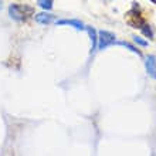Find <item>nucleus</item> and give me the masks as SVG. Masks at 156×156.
Listing matches in <instances>:
<instances>
[{
  "label": "nucleus",
  "mask_w": 156,
  "mask_h": 156,
  "mask_svg": "<svg viewBox=\"0 0 156 156\" xmlns=\"http://www.w3.org/2000/svg\"><path fill=\"white\" fill-rule=\"evenodd\" d=\"M57 26H71V27H74V29L77 30H85V24L82 23L81 20H67V19H64V20H58L57 23H55Z\"/></svg>",
  "instance_id": "nucleus-7"
},
{
  "label": "nucleus",
  "mask_w": 156,
  "mask_h": 156,
  "mask_svg": "<svg viewBox=\"0 0 156 156\" xmlns=\"http://www.w3.org/2000/svg\"><path fill=\"white\" fill-rule=\"evenodd\" d=\"M133 41H135L136 44H139V45H142V47H148V41L146 40H144L142 37H139V36H133Z\"/></svg>",
  "instance_id": "nucleus-11"
},
{
  "label": "nucleus",
  "mask_w": 156,
  "mask_h": 156,
  "mask_svg": "<svg viewBox=\"0 0 156 156\" xmlns=\"http://www.w3.org/2000/svg\"><path fill=\"white\" fill-rule=\"evenodd\" d=\"M115 44H119V45H123V47H126V48H129L132 51V53L138 54L139 57H142V53H140L139 48H136L135 45H132L131 43H128V41H115Z\"/></svg>",
  "instance_id": "nucleus-8"
},
{
  "label": "nucleus",
  "mask_w": 156,
  "mask_h": 156,
  "mask_svg": "<svg viewBox=\"0 0 156 156\" xmlns=\"http://www.w3.org/2000/svg\"><path fill=\"white\" fill-rule=\"evenodd\" d=\"M149 2H152L153 4H156V0H149Z\"/></svg>",
  "instance_id": "nucleus-13"
},
{
  "label": "nucleus",
  "mask_w": 156,
  "mask_h": 156,
  "mask_svg": "<svg viewBox=\"0 0 156 156\" xmlns=\"http://www.w3.org/2000/svg\"><path fill=\"white\" fill-rule=\"evenodd\" d=\"M145 68H146V73L151 78L156 80V55H148L146 60H145Z\"/></svg>",
  "instance_id": "nucleus-4"
},
{
  "label": "nucleus",
  "mask_w": 156,
  "mask_h": 156,
  "mask_svg": "<svg viewBox=\"0 0 156 156\" xmlns=\"http://www.w3.org/2000/svg\"><path fill=\"white\" fill-rule=\"evenodd\" d=\"M116 36L108 30H99L98 31V50H105L109 45L115 44Z\"/></svg>",
  "instance_id": "nucleus-2"
},
{
  "label": "nucleus",
  "mask_w": 156,
  "mask_h": 156,
  "mask_svg": "<svg viewBox=\"0 0 156 156\" xmlns=\"http://www.w3.org/2000/svg\"><path fill=\"white\" fill-rule=\"evenodd\" d=\"M140 31H142V33L145 34V36H146V37L148 38H151V40H152L153 38V31H152V27H151V26L149 24H146V23H145L144 26H142V27H140Z\"/></svg>",
  "instance_id": "nucleus-10"
},
{
  "label": "nucleus",
  "mask_w": 156,
  "mask_h": 156,
  "mask_svg": "<svg viewBox=\"0 0 156 156\" xmlns=\"http://www.w3.org/2000/svg\"><path fill=\"white\" fill-rule=\"evenodd\" d=\"M3 9V0H0V10Z\"/></svg>",
  "instance_id": "nucleus-12"
},
{
  "label": "nucleus",
  "mask_w": 156,
  "mask_h": 156,
  "mask_svg": "<svg viewBox=\"0 0 156 156\" xmlns=\"http://www.w3.org/2000/svg\"><path fill=\"white\" fill-rule=\"evenodd\" d=\"M55 19L54 14L51 13H47V12H43V13H37L36 16H34V20L37 21L38 24H51Z\"/></svg>",
  "instance_id": "nucleus-6"
},
{
  "label": "nucleus",
  "mask_w": 156,
  "mask_h": 156,
  "mask_svg": "<svg viewBox=\"0 0 156 156\" xmlns=\"http://www.w3.org/2000/svg\"><path fill=\"white\" fill-rule=\"evenodd\" d=\"M31 13H33V9L27 7V6H23V4L13 3L9 7V16L16 21H26L29 14H31Z\"/></svg>",
  "instance_id": "nucleus-1"
},
{
  "label": "nucleus",
  "mask_w": 156,
  "mask_h": 156,
  "mask_svg": "<svg viewBox=\"0 0 156 156\" xmlns=\"http://www.w3.org/2000/svg\"><path fill=\"white\" fill-rule=\"evenodd\" d=\"M37 4L45 12H48V10L53 9V0H37Z\"/></svg>",
  "instance_id": "nucleus-9"
},
{
  "label": "nucleus",
  "mask_w": 156,
  "mask_h": 156,
  "mask_svg": "<svg viewBox=\"0 0 156 156\" xmlns=\"http://www.w3.org/2000/svg\"><path fill=\"white\" fill-rule=\"evenodd\" d=\"M126 21H128V24H131L133 29H140V27L146 23L144 17L140 16L138 12H135V10H132V12L128 13Z\"/></svg>",
  "instance_id": "nucleus-3"
},
{
  "label": "nucleus",
  "mask_w": 156,
  "mask_h": 156,
  "mask_svg": "<svg viewBox=\"0 0 156 156\" xmlns=\"http://www.w3.org/2000/svg\"><path fill=\"white\" fill-rule=\"evenodd\" d=\"M85 30L88 31L90 34V38H91V54L95 53L98 50V33L97 30L92 27V26H85Z\"/></svg>",
  "instance_id": "nucleus-5"
}]
</instances>
